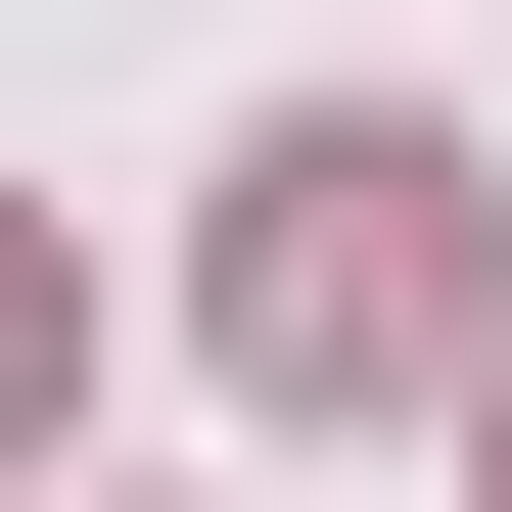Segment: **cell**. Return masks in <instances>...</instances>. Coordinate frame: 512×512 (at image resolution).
<instances>
[{
  "label": "cell",
  "mask_w": 512,
  "mask_h": 512,
  "mask_svg": "<svg viewBox=\"0 0 512 512\" xmlns=\"http://www.w3.org/2000/svg\"><path fill=\"white\" fill-rule=\"evenodd\" d=\"M233 373H280V419L466 373V140H419V94H280V140H233Z\"/></svg>",
  "instance_id": "cell-1"
},
{
  "label": "cell",
  "mask_w": 512,
  "mask_h": 512,
  "mask_svg": "<svg viewBox=\"0 0 512 512\" xmlns=\"http://www.w3.org/2000/svg\"><path fill=\"white\" fill-rule=\"evenodd\" d=\"M0 419H47V233H0Z\"/></svg>",
  "instance_id": "cell-2"
},
{
  "label": "cell",
  "mask_w": 512,
  "mask_h": 512,
  "mask_svg": "<svg viewBox=\"0 0 512 512\" xmlns=\"http://www.w3.org/2000/svg\"><path fill=\"white\" fill-rule=\"evenodd\" d=\"M466 419H512V373H466Z\"/></svg>",
  "instance_id": "cell-3"
}]
</instances>
